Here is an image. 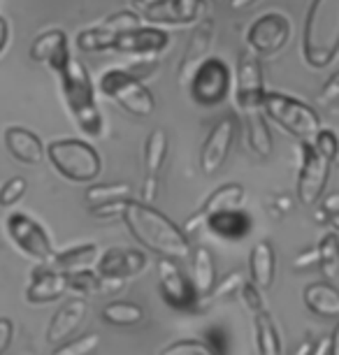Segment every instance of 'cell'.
<instances>
[{
    "label": "cell",
    "instance_id": "obj_16",
    "mask_svg": "<svg viewBox=\"0 0 339 355\" xmlns=\"http://www.w3.org/2000/svg\"><path fill=\"white\" fill-rule=\"evenodd\" d=\"M144 267H147V256L142 251L112 246L98 258L96 272L103 279H128L132 274H139Z\"/></svg>",
    "mask_w": 339,
    "mask_h": 355
},
{
    "label": "cell",
    "instance_id": "obj_10",
    "mask_svg": "<svg viewBox=\"0 0 339 355\" xmlns=\"http://www.w3.org/2000/svg\"><path fill=\"white\" fill-rule=\"evenodd\" d=\"M332 160L318 153L311 142H302V165L297 177V200L302 205H316L321 200L325 186H328Z\"/></svg>",
    "mask_w": 339,
    "mask_h": 355
},
{
    "label": "cell",
    "instance_id": "obj_1",
    "mask_svg": "<svg viewBox=\"0 0 339 355\" xmlns=\"http://www.w3.org/2000/svg\"><path fill=\"white\" fill-rule=\"evenodd\" d=\"M125 227L144 249L154 251L156 256L170 260L191 258L189 234L182 227L175 225L163 211H158L154 205H147L142 200H128L121 214Z\"/></svg>",
    "mask_w": 339,
    "mask_h": 355
},
{
    "label": "cell",
    "instance_id": "obj_44",
    "mask_svg": "<svg viewBox=\"0 0 339 355\" xmlns=\"http://www.w3.org/2000/svg\"><path fill=\"white\" fill-rule=\"evenodd\" d=\"M316 265H318V253H316V249H307V251L297 253L295 260H293L295 270H309V267H316Z\"/></svg>",
    "mask_w": 339,
    "mask_h": 355
},
{
    "label": "cell",
    "instance_id": "obj_22",
    "mask_svg": "<svg viewBox=\"0 0 339 355\" xmlns=\"http://www.w3.org/2000/svg\"><path fill=\"white\" fill-rule=\"evenodd\" d=\"M275 274H277V253L268 239L254 244L249 258V277L251 281L261 288V291H270L275 284Z\"/></svg>",
    "mask_w": 339,
    "mask_h": 355
},
{
    "label": "cell",
    "instance_id": "obj_53",
    "mask_svg": "<svg viewBox=\"0 0 339 355\" xmlns=\"http://www.w3.org/2000/svg\"><path fill=\"white\" fill-rule=\"evenodd\" d=\"M209 3H223V0H209Z\"/></svg>",
    "mask_w": 339,
    "mask_h": 355
},
{
    "label": "cell",
    "instance_id": "obj_2",
    "mask_svg": "<svg viewBox=\"0 0 339 355\" xmlns=\"http://www.w3.org/2000/svg\"><path fill=\"white\" fill-rule=\"evenodd\" d=\"M339 53V0H311L302 31V56L321 70Z\"/></svg>",
    "mask_w": 339,
    "mask_h": 355
},
{
    "label": "cell",
    "instance_id": "obj_34",
    "mask_svg": "<svg viewBox=\"0 0 339 355\" xmlns=\"http://www.w3.org/2000/svg\"><path fill=\"white\" fill-rule=\"evenodd\" d=\"M116 40V33H112L107 26H96V28H86L77 35V46L82 51H107L112 49Z\"/></svg>",
    "mask_w": 339,
    "mask_h": 355
},
{
    "label": "cell",
    "instance_id": "obj_27",
    "mask_svg": "<svg viewBox=\"0 0 339 355\" xmlns=\"http://www.w3.org/2000/svg\"><path fill=\"white\" fill-rule=\"evenodd\" d=\"M205 225H207L214 234H218V237H223V239H242L244 234L249 232L251 220H249V216L244 211L228 209V211L211 214V216L205 220Z\"/></svg>",
    "mask_w": 339,
    "mask_h": 355
},
{
    "label": "cell",
    "instance_id": "obj_17",
    "mask_svg": "<svg viewBox=\"0 0 339 355\" xmlns=\"http://www.w3.org/2000/svg\"><path fill=\"white\" fill-rule=\"evenodd\" d=\"M170 44V35L161 28H132L119 33L112 49L123 53H137V56H154Z\"/></svg>",
    "mask_w": 339,
    "mask_h": 355
},
{
    "label": "cell",
    "instance_id": "obj_7",
    "mask_svg": "<svg viewBox=\"0 0 339 355\" xmlns=\"http://www.w3.org/2000/svg\"><path fill=\"white\" fill-rule=\"evenodd\" d=\"M232 72L221 58H205L200 68L193 75L189 91L195 105L200 107H216L230 96Z\"/></svg>",
    "mask_w": 339,
    "mask_h": 355
},
{
    "label": "cell",
    "instance_id": "obj_38",
    "mask_svg": "<svg viewBox=\"0 0 339 355\" xmlns=\"http://www.w3.org/2000/svg\"><path fill=\"white\" fill-rule=\"evenodd\" d=\"M244 284H247V272L235 270V272H230L228 277H223L218 284H214V288L209 291V297L225 300V297H230V295L239 293V288H242Z\"/></svg>",
    "mask_w": 339,
    "mask_h": 355
},
{
    "label": "cell",
    "instance_id": "obj_50",
    "mask_svg": "<svg viewBox=\"0 0 339 355\" xmlns=\"http://www.w3.org/2000/svg\"><path fill=\"white\" fill-rule=\"evenodd\" d=\"M258 0H230V10H247Z\"/></svg>",
    "mask_w": 339,
    "mask_h": 355
},
{
    "label": "cell",
    "instance_id": "obj_51",
    "mask_svg": "<svg viewBox=\"0 0 339 355\" xmlns=\"http://www.w3.org/2000/svg\"><path fill=\"white\" fill-rule=\"evenodd\" d=\"M311 346H314V341H302V344L293 351V355H309L311 353Z\"/></svg>",
    "mask_w": 339,
    "mask_h": 355
},
{
    "label": "cell",
    "instance_id": "obj_4",
    "mask_svg": "<svg viewBox=\"0 0 339 355\" xmlns=\"http://www.w3.org/2000/svg\"><path fill=\"white\" fill-rule=\"evenodd\" d=\"M46 158L63 179L75 184L93 182L103 172V160L84 139H54L46 146Z\"/></svg>",
    "mask_w": 339,
    "mask_h": 355
},
{
    "label": "cell",
    "instance_id": "obj_45",
    "mask_svg": "<svg viewBox=\"0 0 339 355\" xmlns=\"http://www.w3.org/2000/svg\"><path fill=\"white\" fill-rule=\"evenodd\" d=\"M125 205H128V200L125 202H114V205H105V207H96V209H91L93 216H101V218H110V216H121Z\"/></svg>",
    "mask_w": 339,
    "mask_h": 355
},
{
    "label": "cell",
    "instance_id": "obj_9",
    "mask_svg": "<svg viewBox=\"0 0 339 355\" xmlns=\"http://www.w3.org/2000/svg\"><path fill=\"white\" fill-rule=\"evenodd\" d=\"M5 227H8L10 239L19 246V251L24 256H28L33 260L42 265H49L51 258H54V246H51L49 234L42 225L37 223L35 218L26 216V214H10L8 220H5Z\"/></svg>",
    "mask_w": 339,
    "mask_h": 355
},
{
    "label": "cell",
    "instance_id": "obj_39",
    "mask_svg": "<svg viewBox=\"0 0 339 355\" xmlns=\"http://www.w3.org/2000/svg\"><path fill=\"white\" fill-rule=\"evenodd\" d=\"M239 300H242L244 309H247L251 316H258V313H265L268 306H265V300H263V291L258 288L254 281H247L242 288H239Z\"/></svg>",
    "mask_w": 339,
    "mask_h": 355
},
{
    "label": "cell",
    "instance_id": "obj_47",
    "mask_svg": "<svg viewBox=\"0 0 339 355\" xmlns=\"http://www.w3.org/2000/svg\"><path fill=\"white\" fill-rule=\"evenodd\" d=\"M8 40H10V26L3 17H0V53L5 51V46H8Z\"/></svg>",
    "mask_w": 339,
    "mask_h": 355
},
{
    "label": "cell",
    "instance_id": "obj_18",
    "mask_svg": "<svg viewBox=\"0 0 339 355\" xmlns=\"http://www.w3.org/2000/svg\"><path fill=\"white\" fill-rule=\"evenodd\" d=\"M68 291V277L49 265H42L33 272L31 284L26 288V300L31 304H49L61 300Z\"/></svg>",
    "mask_w": 339,
    "mask_h": 355
},
{
    "label": "cell",
    "instance_id": "obj_40",
    "mask_svg": "<svg viewBox=\"0 0 339 355\" xmlns=\"http://www.w3.org/2000/svg\"><path fill=\"white\" fill-rule=\"evenodd\" d=\"M26 189H28V182H26L24 177H12L8 179L3 186H0V207H12V205H17L19 200L24 198V193Z\"/></svg>",
    "mask_w": 339,
    "mask_h": 355
},
{
    "label": "cell",
    "instance_id": "obj_36",
    "mask_svg": "<svg viewBox=\"0 0 339 355\" xmlns=\"http://www.w3.org/2000/svg\"><path fill=\"white\" fill-rule=\"evenodd\" d=\"M158 355H216L214 346L200 339H179L163 346Z\"/></svg>",
    "mask_w": 339,
    "mask_h": 355
},
{
    "label": "cell",
    "instance_id": "obj_11",
    "mask_svg": "<svg viewBox=\"0 0 339 355\" xmlns=\"http://www.w3.org/2000/svg\"><path fill=\"white\" fill-rule=\"evenodd\" d=\"M290 40V21L281 12H268L258 17L247 33L249 49L258 56H272L284 49Z\"/></svg>",
    "mask_w": 339,
    "mask_h": 355
},
{
    "label": "cell",
    "instance_id": "obj_29",
    "mask_svg": "<svg viewBox=\"0 0 339 355\" xmlns=\"http://www.w3.org/2000/svg\"><path fill=\"white\" fill-rule=\"evenodd\" d=\"M168 132L163 128H154L144 142V179H158L163 163L168 158Z\"/></svg>",
    "mask_w": 339,
    "mask_h": 355
},
{
    "label": "cell",
    "instance_id": "obj_15",
    "mask_svg": "<svg viewBox=\"0 0 339 355\" xmlns=\"http://www.w3.org/2000/svg\"><path fill=\"white\" fill-rule=\"evenodd\" d=\"M216 28L211 19H205V21L193 31V35L189 37V44L182 53V61H179V70H177V79L182 86H189L195 70L200 68V63L209 56L211 42H214Z\"/></svg>",
    "mask_w": 339,
    "mask_h": 355
},
{
    "label": "cell",
    "instance_id": "obj_13",
    "mask_svg": "<svg viewBox=\"0 0 339 355\" xmlns=\"http://www.w3.org/2000/svg\"><path fill=\"white\" fill-rule=\"evenodd\" d=\"M237 105L239 110H261L263 96H265V82H263V68L256 53L242 51L237 61Z\"/></svg>",
    "mask_w": 339,
    "mask_h": 355
},
{
    "label": "cell",
    "instance_id": "obj_30",
    "mask_svg": "<svg viewBox=\"0 0 339 355\" xmlns=\"http://www.w3.org/2000/svg\"><path fill=\"white\" fill-rule=\"evenodd\" d=\"M125 200H132L130 184H98V186H91V189L84 193V202L89 209L114 205V202H125Z\"/></svg>",
    "mask_w": 339,
    "mask_h": 355
},
{
    "label": "cell",
    "instance_id": "obj_25",
    "mask_svg": "<svg viewBox=\"0 0 339 355\" xmlns=\"http://www.w3.org/2000/svg\"><path fill=\"white\" fill-rule=\"evenodd\" d=\"M247 198V191L244 186L239 184H225V186H218V189L211 193V196L205 200V205L198 209L195 216L202 220H207L211 214H218V211H228V209H239Z\"/></svg>",
    "mask_w": 339,
    "mask_h": 355
},
{
    "label": "cell",
    "instance_id": "obj_42",
    "mask_svg": "<svg viewBox=\"0 0 339 355\" xmlns=\"http://www.w3.org/2000/svg\"><path fill=\"white\" fill-rule=\"evenodd\" d=\"M316 100H318V105H323V107L337 103V100H339V72H335V75H332L328 82H325L323 89L318 91Z\"/></svg>",
    "mask_w": 339,
    "mask_h": 355
},
{
    "label": "cell",
    "instance_id": "obj_49",
    "mask_svg": "<svg viewBox=\"0 0 339 355\" xmlns=\"http://www.w3.org/2000/svg\"><path fill=\"white\" fill-rule=\"evenodd\" d=\"M330 355H339V323L330 337Z\"/></svg>",
    "mask_w": 339,
    "mask_h": 355
},
{
    "label": "cell",
    "instance_id": "obj_33",
    "mask_svg": "<svg viewBox=\"0 0 339 355\" xmlns=\"http://www.w3.org/2000/svg\"><path fill=\"white\" fill-rule=\"evenodd\" d=\"M101 316L110 325H137L144 320V309L135 302H110L103 306Z\"/></svg>",
    "mask_w": 339,
    "mask_h": 355
},
{
    "label": "cell",
    "instance_id": "obj_32",
    "mask_svg": "<svg viewBox=\"0 0 339 355\" xmlns=\"http://www.w3.org/2000/svg\"><path fill=\"white\" fill-rule=\"evenodd\" d=\"M318 253V270L323 272V277L328 281H335L339 277V232H328L318 239L316 246Z\"/></svg>",
    "mask_w": 339,
    "mask_h": 355
},
{
    "label": "cell",
    "instance_id": "obj_52",
    "mask_svg": "<svg viewBox=\"0 0 339 355\" xmlns=\"http://www.w3.org/2000/svg\"><path fill=\"white\" fill-rule=\"evenodd\" d=\"M328 223H330V227L335 232H339V211H335V214H330L328 216Z\"/></svg>",
    "mask_w": 339,
    "mask_h": 355
},
{
    "label": "cell",
    "instance_id": "obj_6",
    "mask_svg": "<svg viewBox=\"0 0 339 355\" xmlns=\"http://www.w3.org/2000/svg\"><path fill=\"white\" fill-rule=\"evenodd\" d=\"M101 93L114 100L121 110L132 114L135 119H149L156 112L154 93L142 84V79L123 68L105 72L101 77Z\"/></svg>",
    "mask_w": 339,
    "mask_h": 355
},
{
    "label": "cell",
    "instance_id": "obj_19",
    "mask_svg": "<svg viewBox=\"0 0 339 355\" xmlns=\"http://www.w3.org/2000/svg\"><path fill=\"white\" fill-rule=\"evenodd\" d=\"M31 58L35 63H44L46 68H51L58 75L63 70V65L70 61L68 35L58 28L37 35L31 44Z\"/></svg>",
    "mask_w": 339,
    "mask_h": 355
},
{
    "label": "cell",
    "instance_id": "obj_48",
    "mask_svg": "<svg viewBox=\"0 0 339 355\" xmlns=\"http://www.w3.org/2000/svg\"><path fill=\"white\" fill-rule=\"evenodd\" d=\"M323 211H328V216H330V214L339 211V196L325 198V200H323Z\"/></svg>",
    "mask_w": 339,
    "mask_h": 355
},
{
    "label": "cell",
    "instance_id": "obj_35",
    "mask_svg": "<svg viewBox=\"0 0 339 355\" xmlns=\"http://www.w3.org/2000/svg\"><path fill=\"white\" fill-rule=\"evenodd\" d=\"M65 277H68V291H75L79 295H93L103 291V277L96 270L72 272Z\"/></svg>",
    "mask_w": 339,
    "mask_h": 355
},
{
    "label": "cell",
    "instance_id": "obj_24",
    "mask_svg": "<svg viewBox=\"0 0 339 355\" xmlns=\"http://www.w3.org/2000/svg\"><path fill=\"white\" fill-rule=\"evenodd\" d=\"M304 304L321 318H339V291L330 284H311L302 293Z\"/></svg>",
    "mask_w": 339,
    "mask_h": 355
},
{
    "label": "cell",
    "instance_id": "obj_37",
    "mask_svg": "<svg viewBox=\"0 0 339 355\" xmlns=\"http://www.w3.org/2000/svg\"><path fill=\"white\" fill-rule=\"evenodd\" d=\"M101 346V334L91 332V334H84L79 339H72V341H65L56 348L51 355H93Z\"/></svg>",
    "mask_w": 339,
    "mask_h": 355
},
{
    "label": "cell",
    "instance_id": "obj_20",
    "mask_svg": "<svg viewBox=\"0 0 339 355\" xmlns=\"http://www.w3.org/2000/svg\"><path fill=\"white\" fill-rule=\"evenodd\" d=\"M5 146H8L10 156L24 165H40L46 156V149L35 132L21 125H10L5 130Z\"/></svg>",
    "mask_w": 339,
    "mask_h": 355
},
{
    "label": "cell",
    "instance_id": "obj_23",
    "mask_svg": "<svg viewBox=\"0 0 339 355\" xmlns=\"http://www.w3.org/2000/svg\"><path fill=\"white\" fill-rule=\"evenodd\" d=\"M98 258H101V249L96 244H82V246L65 249L61 253H54L49 267H54V270L63 274H72V272L91 270L98 263Z\"/></svg>",
    "mask_w": 339,
    "mask_h": 355
},
{
    "label": "cell",
    "instance_id": "obj_5",
    "mask_svg": "<svg viewBox=\"0 0 339 355\" xmlns=\"http://www.w3.org/2000/svg\"><path fill=\"white\" fill-rule=\"evenodd\" d=\"M261 110L277 125H281L286 132H290L300 142H311L316 132L321 130V116L314 107L300 103V100L284 96V93L265 91Z\"/></svg>",
    "mask_w": 339,
    "mask_h": 355
},
{
    "label": "cell",
    "instance_id": "obj_31",
    "mask_svg": "<svg viewBox=\"0 0 339 355\" xmlns=\"http://www.w3.org/2000/svg\"><path fill=\"white\" fill-rule=\"evenodd\" d=\"M254 334H256V348L261 355H284L281 339H279V332L268 311L254 316Z\"/></svg>",
    "mask_w": 339,
    "mask_h": 355
},
{
    "label": "cell",
    "instance_id": "obj_41",
    "mask_svg": "<svg viewBox=\"0 0 339 355\" xmlns=\"http://www.w3.org/2000/svg\"><path fill=\"white\" fill-rule=\"evenodd\" d=\"M311 146H314L318 153H323L325 158L335 160L337 153H339V137L332 130H323L321 128L316 132V137L311 139Z\"/></svg>",
    "mask_w": 339,
    "mask_h": 355
},
{
    "label": "cell",
    "instance_id": "obj_8",
    "mask_svg": "<svg viewBox=\"0 0 339 355\" xmlns=\"http://www.w3.org/2000/svg\"><path fill=\"white\" fill-rule=\"evenodd\" d=\"M137 17L156 26H189L205 12V0H135Z\"/></svg>",
    "mask_w": 339,
    "mask_h": 355
},
{
    "label": "cell",
    "instance_id": "obj_14",
    "mask_svg": "<svg viewBox=\"0 0 339 355\" xmlns=\"http://www.w3.org/2000/svg\"><path fill=\"white\" fill-rule=\"evenodd\" d=\"M158 286H161L163 300L170 306H175V309H189L191 304H195L198 293L191 281L184 277L177 260L170 258L158 260Z\"/></svg>",
    "mask_w": 339,
    "mask_h": 355
},
{
    "label": "cell",
    "instance_id": "obj_28",
    "mask_svg": "<svg viewBox=\"0 0 339 355\" xmlns=\"http://www.w3.org/2000/svg\"><path fill=\"white\" fill-rule=\"evenodd\" d=\"M191 284L198 295H209V291L216 284V267L214 258L207 249L191 251Z\"/></svg>",
    "mask_w": 339,
    "mask_h": 355
},
{
    "label": "cell",
    "instance_id": "obj_26",
    "mask_svg": "<svg viewBox=\"0 0 339 355\" xmlns=\"http://www.w3.org/2000/svg\"><path fill=\"white\" fill-rule=\"evenodd\" d=\"M244 128H247V144L258 158L272 156V132L265 121L263 110H249L244 112Z\"/></svg>",
    "mask_w": 339,
    "mask_h": 355
},
{
    "label": "cell",
    "instance_id": "obj_46",
    "mask_svg": "<svg viewBox=\"0 0 339 355\" xmlns=\"http://www.w3.org/2000/svg\"><path fill=\"white\" fill-rule=\"evenodd\" d=\"M328 353H330V337H323V339L314 341L309 355H328Z\"/></svg>",
    "mask_w": 339,
    "mask_h": 355
},
{
    "label": "cell",
    "instance_id": "obj_21",
    "mask_svg": "<svg viewBox=\"0 0 339 355\" xmlns=\"http://www.w3.org/2000/svg\"><path fill=\"white\" fill-rule=\"evenodd\" d=\"M86 304L84 297H72L68 300L61 309H58L49 320V327H46V341L49 344H63V341L70 339V334L82 325V320L86 318Z\"/></svg>",
    "mask_w": 339,
    "mask_h": 355
},
{
    "label": "cell",
    "instance_id": "obj_3",
    "mask_svg": "<svg viewBox=\"0 0 339 355\" xmlns=\"http://www.w3.org/2000/svg\"><path fill=\"white\" fill-rule=\"evenodd\" d=\"M61 77V89L65 105L79 125V130L89 137H101L103 135V114L98 110L96 103V89H93L89 70L84 68L77 58L70 56V61L63 65V70L58 72Z\"/></svg>",
    "mask_w": 339,
    "mask_h": 355
},
{
    "label": "cell",
    "instance_id": "obj_43",
    "mask_svg": "<svg viewBox=\"0 0 339 355\" xmlns=\"http://www.w3.org/2000/svg\"><path fill=\"white\" fill-rule=\"evenodd\" d=\"M12 337H15V323L10 318H0V355H5L10 348Z\"/></svg>",
    "mask_w": 339,
    "mask_h": 355
},
{
    "label": "cell",
    "instance_id": "obj_12",
    "mask_svg": "<svg viewBox=\"0 0 339 355\" xmlns=\"http://www.w3.org/2000/svg\"><path fill=\"white\" fill-rule=\"evenodd\" d=\"M237 135V119L235 114H225L214 123V128L209 130L207 139H205L200 149V172L205 177H211L223 167L228 160V153L232 149Z\"/></svg>",
    "mask_w": 339,
    "mask_h": 355
}]
</instances>
